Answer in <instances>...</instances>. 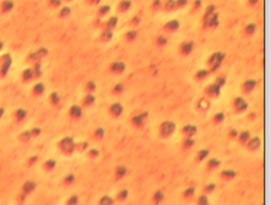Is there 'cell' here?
I'll use <instances>...</instances> for the list:
<instances>
[{"mask_svg": "<svg viewBox=\"0 0 271 205\" xmlns=\"http://www.w3.org/2000/svg\"><path fill=\"white\" fill-rule=\"evenodd\" d=\"M59 149L62 150V153L70 155V153H73L76 150V143H74V140L71 137H65V139H62L59 142Z\"/></svg>", "mask_w": 271, "mask_h": 205, "instance_id": "6da1fadb", "label": "cell"}, {"mask_svg": "<svg viewBox=\"0 0 271 205\" xmlns=\"http://www.w3.org/2000/svg\"><path fill=\"white\" fill-rule=\"evenodd\" d=\"M176 129V126H174V123H171V121H164L162 124H161V127H159V131H161V136H164V137H167L170 136L173 131Z\"/></svg>", "mask_w": 271, "mask_h": 205, "instance_id": "7a4b0ae2", "label": "cell"}, {"mask_svg": "<svg viewBox=\"0 0 271 205\" xmlns=\"http://www.w3.org/2000/svg\"><path fill=\"white\" fill-rule=\"evenodd\" d=\"M261 144V140L258 139V137H251V139H248V146L251 147V149H258Z\"/></svg>", "mask_w": 271, "mask_h": 205, "instance_id": "3957f363", "label": "cell"}, {"mask_svg": "<svg viewBox=\"0 0 271 205\" xmlns=\"http://www.w3.org/2000/svg\"><path fill=\"white\" fill-rule=\"evenodd\" d=\"M196 126H192V124H187V126H186V127H184V129H183V133H184V134H187V136H189V137H192L193 134H194V133H196Z\"/></svg>", "mask_w": 271, "mask_h": 205, "instance_id": "277c9868", "label": "cell"}, {"mask_svg": "<svg viewBox=\"0 0 271 205\" xmlns=\"http://www.w3.org/2000/svg\"><path fill=\"white\" fill-rule=\"evenodd\" d=\"M99 204H100V205H112L113 204V198H112V196H109V195H104V196H102V199L99 201Z\"/></svg>", "mask_w": 271, "mask_h": 205, "instance_id": "5b68a950", "label": "cell"}, {"mask_svg": "<svg viewBox=\"0 0 271 205\" xmlns=\"http://www.w3.org/2000/svg\"><path fill=\"white\" fill-rule=\"evenodd\" d=\"M34 189H35V184L34 182H31V181L23 185V192H25V194H29V192H32Z\"/></svg>", "mask_w": 271, "mask_h": 205, "instance_id": "8992f818", "label": "cell"}, {"mask_svg": "<svg viewBox=\"0 0 271 205\" xmlns=\"http://www.w3.org/2000/svg\"><path fill=\"white\" fill-rule=\"evenodd\" d=\"M70 114L73 116V117H80L81 116V108L79 106H73L71 110H70Z\"/></svg>", "mask_w": 271, "mask_h": 205, "instance_id": "52a82bcc", "label": "cell"}, {"mask_svg": "<svg viewBox=\"0 0 271 205\" xmlns=\"http://www.w3.org/2000/svg\"><path fill=\"white\" fill-rule=\"evenodd\" d=\"M110 111H112V114H115V116H119L122 113V106L120 104H113L112 107H110Z\"/></svg>", "mask_w": 271, "mask_h": 205, "instance_id": "ba28073f", "label": "cell"}, {"mask_svg": "<svg viewBox=\"0 0 271 205\" xmlns=\"http://www.w3.org/2000/svg\"><path fill=\"white\" fill-rule=\"evenodd\" d=\"M222 178L223 179H232V178H235V172L234 171H223L222 172Z\"/></svg>", "mask_w": 271, "mask_h": 205, "instance_id": "9c48e42d", "label": "cell"}, {"mask_svg": "<svg viewBox=\"0 0 271 205\" xmlns=\"http://www.w3.org/2000/svg\"><path fill=\"white\" fill-rule=\"evenodd\" d=\"M247 108V103L241 98H236V110H245Z\"/></svg>", "mask_w": 271, "mask_h": 205, "instance_id": "30bf717a", "label": "cell"}, {"mask_svg": "<svg viewBox=\"0 0 271 205\" xmlns=\"http://www.w3.org/2000/svg\"><path fill=\"white\" fill-rule=\"evenodd\" d=\"M145 117H147V113H142L141 116H138V117H135V119H134V123H135V124H138V126H141V124H142V120L145 119Z\"/></svg>", "mask_w": 271, "mask_h": 205, "instance_id": "8fae6325", "label": "cell"}, {"mask_svg": "<svg viewBox=\"0 0 271 205\" xmlns=\"http://www.w3.org/2000/svg\"><path fill=\"white\" fill-rule=\"evenodd\" d=\"M55 160H54V159H48V160H46L45 162V169H48V171H51V169H52V168H55Z\"/></svg>", "mask_w": 271, "mask_h": 205, "instance_id": "7c38bea8", "label": "cell"}, {"mask_svg": "<svg viewBox=\"0 0 271 205\" xmlns=\"http://www.w3.org/2000/svg\"><path fill=\"white\" fill-rule=\"evenodd\" d=\"M116 175L119 176V178H122L126 175V168L125 166H118V169H116Z\"/></svg>", "mask_w": 271, "mask_h": 205, "instance_id": "4fadbf2b", "label": "cell"}, {"mask_svg": "<svg viewBox=\"0 0 271 205\" xmlns=\"http://www.w3.org/2000/svg\"><path fill=\"white\" fill-rule=\"evenodd\" d=\"M77 202H79V196H77V195H73V196L67 201V205H76Z\"/></svg>", "mask_w": 271, "mask_h": 205, "instance_id": "5bb4252c", "label": "cell"}, {"mask_svg": "<svg viewBox=\"0 0 271 205\" xmlns=\"http://www.w3.org/2000/svg\"><path fill=\"white\" fill-rule=\"evenodd\" d=\"M207 155H209V150H207V149H203V150H200L199 156H197V159H199V160H203Z\"/></svg>", "mask_w": 271, "mask_h": 205, "instance_id": "9a60e30c", "label": "cell"}, {"mask_svg": "<svg viewBox=\"0 0 271 205\" xmlns=\"http://www.w3.org/2000/svg\"><path fill=\"white\" fill-rule=\"evenodd\" d=\"M207 166H209L210 169H213V168H217V166H219V160H217V159H210V160H209V165H207Z\"/></svg>", "mask_w": 271, "mask_h": 205, "instance_id": "2e32d148", "label": "cell"}, {"mask_svg": "<svg viewBox=\"0 0 271 205\" xmlns=\"http://www.w3.org/2000/svg\"><path fill=\"white\" fill-rule=\"evenodd\" d=\"M199 205H209V199L206 195H202L200 199H199Z\"/></svg>", "mask_w": 271, "mask_h": 205, "instance_id": "e0dca14e", "label": "cell"}, {"mask_svg": "<svg viewBox=\"0 0 271 205\" xmlns=\"http://www.w3.org/2000/svg\"><path fill=\"white\" fill-rule=\"evenodd\" d=\"M103 136H104V130H103V129H97V130H96V133H94V137H96V139H102Z\"/></svg>", "mask_w": 271, "mask_h": 205, "instance_id": "ac0fdd59", "label": "cell"}, {"mask_svg": "<svg viewBox=\"0 0 271 205\" xmlns=\"http://www.w3.org/2000/svg\"><path fill=\"white\" fill-rule=\"evenodd\" d=\"M241 140L242 142H248V139H249V133L248 131H244V133H241Z\"/></svg>", "mask_w": 271, "mask_h": 205, "instance_id": "d6986e66", "label": "cell"}, {"mask_svg": "<svg viewBox=\"0 0 271 205\" xmlns=\"http://www.w3.org/2000/svg\"><path fill=\"white\" fill-rule=\"evenodd\" d=\"M254 85H255V82H254V81H248V82L245 84V90H247V93H249V91H251V88H254Z\"/></svg>", "mask_w": 271, "mask_h": 205, "instance_id": "ffe728a7", "label": "cell"}, {"mask_svg": "<svg viewBox=\"0 0 271 205\" xmlns=\"http://www.w3.org/2000/svg\"><path fill=\"white\" fill-rule=\"evenodd\" d=\"M193 194H194V188H189V189H186V192H184V196L190 198V196H192Z\"/></svg>", "mask_w": 271, "mask_h": 205, "instance_id": "44dd1931", "label": "cell"}, {"mask_svg": "<svg viewBox=\"0 0 271 205\" xmlns=\"http://www.w3.org/2000/svg\"><path fill=\"white\" fill-rule=\"evenodd\" d=\"M42 90H44V87L41 85V84H39V85H36V87H35V93H36V94L42 93Z\"/></svg>", "mask_w": 271, "mask_h": 205, "instance_id": "7402d4cb", "label": "cell"}, {"mask_svg": "<svg viewBox=\"0 0 271 205\" xmlns=\"http://www.w3.org/2000/svg\"><path fill=\"white\" fill-rule=\"evenodd\" d=\"M126 196H128V191H126V189H125V191H120L119 198H120V199H123V198H126Z\"/></svg>", "mask_w": 271, "mask_h": 205, "instance_id": "603a6c76", "label": "cell"}, {"mask_svg": "<svg viewBox=\"0 0 271 205\" xmlns=\"http://www.w3.org/2000/svg\"><path fill=\"white\" fill-rule=\"evenodd\" d=\"M193 143H194V142H193V139H192V137H189V139H187V142H186V144H184V146H186V147H190V146H192Z\"/></svg>", "mask_w": 271, "mask_h": 205, "instance_id": "cb8c5ba5", "label": "cell"}, {"mask_svg": "<svg viewBox=\"0 0 271 205\" xmlns=\"http://www.w3.org/2000/svg\"><path fill=\"white\" fill-rule=\"evenodd\" d=\"M162 199V192H155V201H161Z\"/></svg>", "mask_w": 271, "mask_h": 205, "instance_id": "d4e9b609", "label": "cell"}, {"mask_svg": "<svg viewBox=\"0 0 271 205\" xmlns=\"http://www.w3.org/2000/svg\"><path fill=\"white\" fill-rule=\"evenodd\" d=\"M215 120H216V121H222V120H223V114H222V113H219V114L215 117Z\"/></svg>", "mask_w": 271, "mask_h": 205, "instance_id": "484cf974", "label": "cell"}, {"mask_svg": "<svg viewBox=\"0 0 271 205\" xmlns=\"http://www.w3.org/2000/svg\"><path fill=\"white\" fill-rule=\"evenodd\" d=\"M18 117H19V119H23V117H25V111H23V110H19V111H18Z\"/></svg>", "mask_w": 271, "mask_h": 205, "instance_id": "4316f807", "label": "cell"}, {"mask_svg": "<svg viewBox=\"0 0 271 205\" xmlns=\"http://www.w3.org/2000/svg\"><path fill=\"white\" fill-rule=\"evenodd\" d=\"M93 101H94V98L91 97V96H90V97H87V98H86V104H91Z\"/></svg>", "mask_w": 271, "mask_h": 205, "instance_id": "83f0119b", "label": "cell"}, {"mask_svg": "<svg viewBox=\"0 0 271 205\" xmlns=\"http://www.w3.org/2000/svg\"><path fill=\"white\" fill-rule=\"evenodd\" d=\"M73 179H74V176H73V175H70L68 178H65V182H67V184H70V182H73Z\"/></svg>", "mask_w": 271, "mask_h": 205, "instance_id": "f1b7e54d", "label": "cell"}, {"mask_svg": "<svg viewBox=\"0 0 271 205\" xmlns=\"http://www.w3.org/2000/svg\"><path fill=\"white\" fill-rule=\"evenodd\" d=\"M213 188H215V185H213V184H210V185H207V186H206L204 189H206V191H212Z\"/></svg>", "mask_w": 271, "mask_h": 205, "instance_id": "f546056e", "label": "cell"}, {"mask_svg": "<svg viewBox=\"0 0 271 205\" xmlns=\"http://www.w3.org/2000/svg\"><path fill=\"white\" fill-rule=\"evenodd\" d=\"M97 153H99V152H97V150H90V153H89V155H90V156H93V158H94V156H97Z\"/></svg>", "mask_w": 271, "mask_h": 205, "instance_id": "4dcf8cb0", "label": "cell"}, {"mask_svg": "<svg viewBox=\"0 0 271 205\" xmlns=\"http://www.w3.org/2000/svg\"><path fill=\"white\" fill-rule=\"evenodd\" d=\"M51 98H52V101H55V103L58 101V97H57L55 94H52V97H51Z\"/></svg>", "mask_w": 271, "mask_h": 205, "instance_id": "1f68e13d", "label": "cell"}]
</instances>
